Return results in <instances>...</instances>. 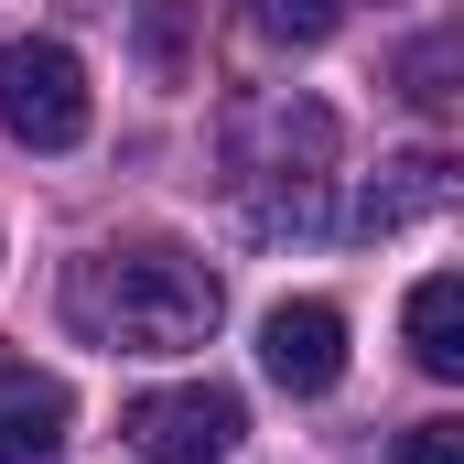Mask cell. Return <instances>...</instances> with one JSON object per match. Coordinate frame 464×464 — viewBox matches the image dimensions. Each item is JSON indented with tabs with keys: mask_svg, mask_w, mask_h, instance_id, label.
Listing matches in <instances>:
<instances>
[{
	"mask_svg": "<svg viewBox=\"0 0 464 464\" xmlns=\"http://www.w3.org/2000/svg\"><path fill=\"white\" fill-rule=\"evenodd\" d=\"M454 206V162L443 151H400L367 195H356V237H389V227H411V217H443Z\"/></svg>",
	"mask_w": 464,
	"mask_h": 464,
	"instance_id": "obj_7",
	"label": "cell"
},
{
	"mask_svg": "<svg viewBox=\"0 0 464 464\" xmlns=\"http://www.w3.org/2000/svg\"><path fill=\"white\" fill-rule=\"evenodd\" d=\"M119 432H130V454H151V464H227L248 411H237V389L195 378V389H140L119 411Z\"/></svg>",
	"mask_w": 464,
	"mask_h": 464,
	"instance_id": "obj_3",
	"label": "cell"
},
{
	"mask_svg": "<svg viewBox=\"0 0 464 464\" xmlns=\"http://www.w3.org/2000/svg\"><path fill=\"white\" fill-rule=\"evenodd\" d=\"M443 76H454V44H443V33H432V44H411V98H421V109H443V98H454Z\"/></svg>",
	"mask_w": 464,
	"mask_h": 464,
	"instance_id": "obj_11",
	"label": "cell"
},
{
	"mask_svg": "<svg viewBox=\"0 0 464 464\" xmlns=\"http://www.w3.org/2000/svg\"><path fill=\"white\" fill-rule=\"evenodd\" d=\"M65 421H76L65 378L0 367V464H54V454H65Z\"/></svg>",
	"mask_w": 464,
	"mask_h": 464,
	"instance_id": "obj_6",
	"label": "cell"
},
{
	"mask_svg": "<svg viewBox=\"0 0 464 464\" xmlns=\"http://www.w3.org/2000/svg\"><path fill=\"white\" fill-rule=\"evenodd\" d=\"M411 356H421L432 378H464V281L454 270L411 281Z\"/></svg>",
	"mask_w": 464,
	"mask_h": 464,
	"instance_id": "obj_8",
	"label": "cell"
},
{
	"mask_svg": "<svg viewBox=\"0 0 464 464\" xmlns=\"http://www.w3.org/2000/svg\"><path fill=\"white\" fill-rule=\"evenodd\" d=\"M259 367L292 389V400H324L335 378H346V314L335 303H270V324H259Z\"/></svg>",
	"mask_w": 464,
	"mask_h": 464,
	"instance_id": "obj_5",
	"label": "cell"
},
{
	"mask_svg": "<svg viewBox=\"0 0 464 464\" xmlns=\"http://www.w3.org/2000/svg\"><path fill=\"white\" fill-rule=\"evenodd\" d=\"M87 65L65 54V44H44V33H22V44H0V130L11 140H33V151H76L87 140Z\"/></svg>",
	"mask_w": 464,
	"mask_h": 464,
	"instance_id": "obj_2",
	"label": "cell"
},
{
	"mask_svg": "<svg viewBox=\"0 0 464 464\" xmlns=\"http://www.w3.org/2000/svg\"><path fill=\"white\" fill-rule=\"evenodd\" d=\"M400 464H464V421H421V432H400Z\"/></svg>",
	"mask_w": 464,
	"mask_h": 464,
	"instance_id": "obj_12",
	"label": "cell"
},
{
	"mask_svg": "<svg viewBox=\"0 0 464 464\" xmlns=\"http://www.w3.org/2000/svg\"><path fill=\"white\" fill-rule=\"evenodd\" d=\"M248 22L270 33V44H335V0H248Z\"/></svg>",
	"mask_w": 464,
	"mask_h": 464,
	"instance_id": "obj_9",
	"label": "cell"
},
{
	"mask_svg": "<svg viewBox=\"0 0 464 464\" xmlns=\"http://www.w3.org/2000/svg\"><path fill=\"white\" fill-rule=\"evenodd\" d=\"M140 54L151 76H184V0H140Z\"/></svg>",
	"mask_w": 464,
	"mask_h": 464,
	"instance_id": "obj_10",
	"label": "cell"
},
{
	"mask_svg": "<svg viewBox=\"0 0 464 464\" xmlns=\"http://www.w3.org/2000/svg\"><path fill=\"white\" fill-rule=\"evenodd\" d=\"M324 162H335V109L270 98V109L237 119V184H248V195H259V184H324Z\"/></svg>",
	"mask_w": 464,
	"mask_h": 464,
	"instance_id": "obj_4",
	"label": "cell"
},
{
	"mask_svg": "<svg viewBox=\"0 0 464 464\" xmlns=\"http://www.w3.org/2000/svg\"><path fill=\"white\" fill-rule=\"evenodd\" d=\"M217 270L184 259V248H119V259H87L76 270V324L98 346H130V356H184L217 335Z\"/></svg>",
	"mask_w": 464,
	"mask_h": 464,
	"instance_id": "obj_1",
	"label": "cell"
}]
</instances>
